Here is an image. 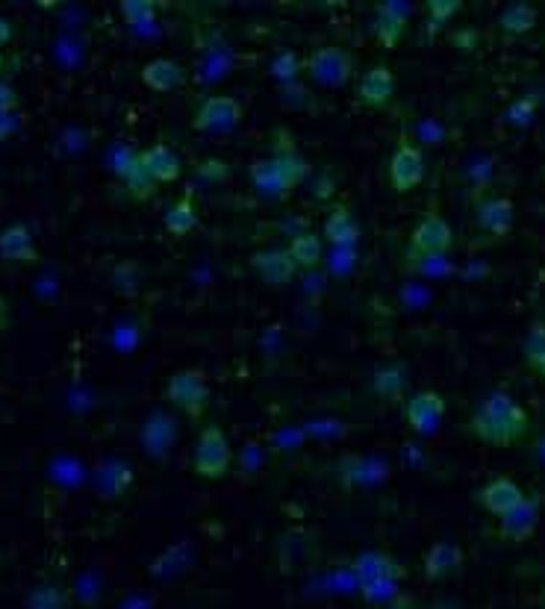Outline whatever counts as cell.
Instances as JSON below:
<instances>
[{"mask_svg": "<svg viewBox=\"0 0 545 609\" xmlns=\"http://www.w3.org/2000/svg\"><path fill=\"white\" fill-rule=\"evenodd\" d=\"M522 356L525 365L545 380V321H534L528 327V336L522 342Z\"/></svg>", "mask_w": 545, "mask_h": 609, "instance_id": "4316f807", "label": "cell"}, {"mask_svg": "<svg viewBox=\"0 0 545 609\" xmlns=\"http://www.w3.org/2000/svg\"><path fill=\"white\" fill-rule=\"evenodd\" d=\"M410 9L404 3H378L375 6V39L386 51H395L404 39Z\"/></svg>", "mask_w": 545, "mask_h": 609, "instance_id": "7c38bea8", "label": "cell"}, {"mask_svg": "<svg viewBox=\"0 0 545 609\" xmlns=\"http://www.w3.org/2000/svg\"><path fill=\"white\" fill-rule=\"evenodd\" d=\"M230 465H233V445L227 433L218 424H204L192 454V471L201 480H221L230 474Z\"/></svg>", "mask_w": 545, "mask_h": 609, "instance_id": "3957f363", "label": "cell"}, {"mask_svg": "<svg viewBox=\"0 0 545 609\" xmlns=\"http://www.w3.org/2000/svg\"><path fill=\"white\" fill-rule=\"evenodd\" d=\"M0 256L9 262H39V251L24 224H9L0 233Z\"/></svg>", "mask_w": 545, "mask_h": 609, "instance_id": "603a6c76", "label": "cell"}, {"mask_svg": "<svg viewBox=\"0 0 545 609\" xmlns=\"http://www.w3.org/2000/svg\"><path fill=\"white\" fill-rule=\"evenodd\" d=\"M9 39H12V24L6 18H0V48L9 45Z\"/></svg>", "mask_w": 545, "mask_h": 609, "instance_id": "f35d334b", "label": "cell"}, {"mask_svg": "<svg viewBox=\"0 0 545 609\" xmlns=\"http://www.w3.org/2000/svg\"><path fill=\"white\" fill-rule=\"evenodd\" d=\"M445 409H448V404H445V398L439 392H419V395L407 398L401 412H404V421H407L410 430L434 433L439 421L445 418Z\"/></svg>", "mask_w": 545, "mask_h": 609, "instance_id": "ba28073f", "label": "cell"}, {"mask_svg": "<svg viewBox=\"0 0 545 609\" xmlns=\"http://www.w3.org/2000/svg\"><path fill=\"white\" fill-rule=\"evenodd\" d=\"M121 15H124V21L130 24V27H139V24H151L154 18H157V3H151V0H124L121 6Z\"/></svg>", "mask_w": 545, "mask_h": 609, "instance_id": "d6a6232c", "label": "cell"}, {"mask_svg": "<svg viewBox=\"0 0 545 609\" xmlns=\"http://www.w3.org/2000/svg\"><path fill=\"white\" fill-rule=\"evenodd\" d=\"M0 71H3V53H0Z\"/></svg>", "mask_w": 545, "mask_h": 609, "instance_id": "60d3db41", "label": "cell"}, {"mask_svg": "<svg viewBox=\"0 0 545 609\" xmlns=\"http://www.w3.org/2000/svg\"><path fill=\"white\" fill-rule=\"evenodd\" d=\"M454 248V230L451 224L436 215L428 212L410 233V251L416 256H425V259H436V256H445Z\"/></svg>", "mask_w": 545, "mask_h": 609, "instance_id": "8992f818", "label": "cell"}, {"mask_svg": "<svg viewBox=\"0 0 545 609\" xmlns=\"http://www.w3.org/2000/svg\"><path fill=\"white\" fill-rule=\"evenodd\" d=\"M322 233H325V239L333 245V248H354V245L360 242V236H363L354 209L345 206V203L333 206V212L325 218Z\"/></svg>", "mask_w": 545, "mask_h": 609, "instance_id": "2e32d148", "label": "cell"}, {"mask_svg": "<svg viewBox=\"0 0 545 609\" xmlns=\"http://www.w3.org/2000/svg\"><path fill=\"white\" fill-rule=\"evenodd\" d=\"M537 6L534 3H525V0H516V3H507L498 15V27L507 33V36H525L537 27Z\"/></svg>", "mask_w": 545, "mask_h": 609, "instance_id": "cb8c5ba5", "label": "cell"}, {"mask_svg": "<svg viewBox=\"0 0 545 609\" xmlns=\"http://www.w3.org/2000/svg\"><path fill=\"white\" fill-rule=\"evenodd\" d=\"M269 159H272L274 171H277V177H280L286 195L295 192V189L310 177V162H307V156L298 153V148H295L292 142H289V145H274V153Z\"/></svg>", "mask_w": 545, "mask_h": 609, "instance_id": "4fadbf2b", "label": "cell"}, {"mask_svg": "<svg viewBox=\"0 0 545 609\" xmlns=\"http://www.w3.org/2000/svg\"><path fill=\"white\" fill-rule=\"evenodd\" d=\"M163 224L171 236L186 239V236H189V233L198 227V209H195V203L189 201V198L174 201L171 206H168V209H165Z\"/></svg>", "mask_w": 545, "mask_h": 609, "instance_id": "484cf974", "label": "cell"}, {"mask_svg": "<svg viewBox=\"0 0 545 609\" xmlns=\"http://www.w3.org/2000/svg\"><path fill=\"white\" fill-rule=\"evenodd\" d=\"M336 477H339V483L345 489H360V486L369 483V462L363 457L348 454V457H342L336 462Z\"/></svg>", "mask_w": 545, "mask_h": 609, "instance_id": "f546056e", "label": "cell"}, {"mask_svg": "<svg viewBox=\"0 0 545 609\" xmlns=\"http://www.w3.org/2000/svg\"><path fill=\"white\" fill-rule=\"evenodd\" d=\"M12 133H15V121H12V115H0V142L9 139Z\"/></svg>", "mask_w": 545, "mask_h": 609, "instance_id": "74e56055", "label": "cell"}, {"mask_svg": "<svg viewBox=\"0 0 545 609\" xmlns=\"http://www.w3.org/2000/svg\"><path fill=\"white\" fill-rule=\"evenodd\" d=\"M251 268L266 286H289L298 274V265L292 262L289 251H257L251 254Z\"/></svg>", "mask_w": 545, "mask_h": 609, "instance_id": "30bf717a", "label": "cell"}, {"mask_svg": "<svg viewBox=\"0 0 545 609\" xmlns=\"http://www.w3.org/2000/svg\"><path fill=\"white\" fill-rule=\"evenodd\" d=\"M513 221H516V209H513V201H507V198H490L478 206L481 230L495 239H504L513 230Z\"/></svg>", "mask_w": 545, "mask_h": 609, "instance_id": "44dd1931", "label": "cell"}, {"mask_svg": "<svg viewBox=\"0 0 545 609\" xmlns=\"http://www.w3.org/2000/svg\"><path fill=\"white\" fill-rule=\"evenodd\" d=\"M463 9V3L460 0H431L428 6H425V12H428V24H425V33L428 36H436L457 12Z\"/></svg>", "mask_w": 545, "mask_h": 609, "instance_id": "4dcf8cb0", "label": "cell"}, {"mask_svg": "<svg viewBox=\"0 0 545 609\" xmlns=\"http://www.w3.org/2000/svg\"><path fill=\"white\" fill-rule=\"evenodd\" d=\"M537 527H540V501L537 498H525L513 512L498 518V536L513 542V545L528 542L537 533Z\"/></svg>", "mask_w": 545, "mask_h": 609, "instance_id": "9c48e42d", "label": "cell"}, {"mask_svg": "<svg viewBox=\"0 0 545 609\" xmlns=\"http://www.w3.org/2000/svg\"><path fill=\"white\" fill-rule=\"evenodd\" d=\"M177 442V424L171 415L165 412H154L148 415L145 427H142V448L151 459H165L171 451V445Z\"/></svg>", "mask_w": 545, "mask_h": 609, "instance_id": "e0dca14e", "label": "cell"}, {"mask_svg": "<svg viewBox=\"0 0 545 609\" xmlns=\"http://www.w3.org/2000/svg\"><path fill=\"white\" fill-rule=\"evenodd\" d=\"M165 401L180 409L186 418L201 421L210 409V383L201 368H183L168 377L165 383Z\"/></svg>", "mask_w": 545, "mask_h": 609, "instance_id": "7a4b0ae2", "label": "cell"}, {"mask_svg": "<svg viewBox=\"0 0 545 609\" xmlns=\"http://www.w3.org/2000/svg\"><path fill=\"white\" fill-rule=\"evenodd\" d=\"M142 162H145V168H148L151 180H154V183H160V186L177 183V180H180V174H183L180 156L171 151L165 142H157V145H151L148 151H142Z\"/></svg>", "mask_w": 545, "mask_h": 609, "instance_id": "ffe728a7", "label": "cell"}, {"mask_svg": "<svg viewBox=\"0 0 545 609\" xmlns=\"http://www.w3.org/2000/svg\"><path fill=\"white\" fill-rule=\"evenodd\" d=\"M354 568H357V574H360V583H372V580H392V583H398V580L407 574L395 559L383 557V554L357 557Z\"/></svg>", "mask_w": 545, "mask_h": 609, "instance_id": "d4e9b609", "label": "cell"}, {"mask_svg": "<svg viewBox=\"0 0 545 609\" xmlns=\"http://www.w3.org/2000/svg\"><path fill=\"white\" fill-rule=\"evenodd\" d=\"M528 430H531L528 409L513 401L507 392H492L469 418V433L490 448H513L528 436Z\"/></svg>", "mask_w": 545, "mask_h": 609, "instance_id": "6da1fadb", "label": "cell"}, {"mask_svg": "<svg viewBox=\"0 0 545 609\" xmlns=\"http://www.w3.org/2000/svg\"><path fill=\"white\" fill-rule=\"evenodd\" d=\"M392 98H395V74H392V68L372 65L357 83V101L372 106V109H383Z\"/></svg>", "mask_w": 545, "mask_h": 609, "instance_id": "9a60e30c", "label": "cell"}, {"mask_svg": "<svg viewBox=\"0 0 545 609\" xmlns=\"http://www.w3.org/2000/svg\"><path fill=\"white\" fill-rule=\"evenodd\" d=\"M269 71H272L274 80L292 83V80H298V77L304 74V59L295 51H280L272 59V68H269Z\"/></svg>", "mask_w": 545, "mask_h": 609, "instance_id": "1f68e13d", "label": "cell"}, {"mask_svg": "<svg viewBox=\"0 0 545 609\" xmlns=\"http://www.w3.org/2000/svg\"><path fill=\"white\" fill-rule=\"evenodd\" d=\"M245 115V106L230 98V95H207L195 106L192 115V130L198 133H218V130H233Z\"/></svg>", "mask_w": 545, "mask_h": 609, "instance_id": "5b68a950", "label": "cell"}, {"mask_svg": "<svg viewBox=\"0 0 545 609\" xmlns=\"http://www.w3.org/2000/svg\"><path fill=\"white\" fill-rule=\"evenodd\" d=\"M304 74L319 86H345L354 74V56L339 45H322L304 59Z\"/></svg>", "mask_w": 545, "mask_h": 609, "instance_id": "277c9868", "label": "cell"}, {"mask_svg": "<svg viewBox=\"0 0 545 609\" xmlns=\"http://www.w3.org/2000/svg\"><path fill=\"white\" fill-rule=\"evenodd\" d=\"M27 607L30 609H65L68 607V598H65V592H62V589H56V586H39V589H33V592H30Z\"/></svg>", "mask_w": 545, "mask_h": 609, "instance_id": "836d02e7", "label": "cell"}, {"mask_svg": "<svg viewBox=\"0 0 545 609\" xmlns=\"http://www.w3.org/2000/svg\"><path fill=\"white\" fill-rule=\"evenodd\" d=\"M9 318H12V315H9V304L0 298V330H6V327H9Z\"/></svg>", "mask_w": 545, "mask_h": 609, "instance_id": "ab89813d", "label": "cell"}, {"mask_svg": "<svg viewBox=\"0 0 545 609\" xmlns=\"http://www.w3.org/2000/svg\"><path fill=\"white\" fill-rule=\"evenodd\" d=\"M410 389V368L407 362H386L372 374V392L383 404H398L407 398Z\"/></svg>", "mask_w": 545, "mask_h": 609, "instance_id": "5bb4252c", "label": "cell"}, {"mask_svg": "<svg viewBox=\"0 0 545 609\" xmlns=\"http://www.w3.org/2000/svg\"><path fill=\"white\" fill-rule=\"evenodd\" d=\"M118 174L127 186V192L136 198V201H148L154 192H157V183L151 180L145 162H142V151L139 153H124L121 162H118Z\"/></svg>", "mask_w": 545, "mask_h": 609, "instance_id": "d6986e66", "label": "cell"}, {"mask_svg": "<svg viewBox=\"0 0 545 609\" xmlns=\"http://www.w3.org/2000/svg\"><path fill=\"white\" fill-rule=\"evenodd\" d=\"M18 103H21L18 92L9 83H0V115H12L18 109Z\"/></svg>", "mask_w": 545, "mask_h": 609, "instance_id": "8d00e7d4", "label": "cell"}, {"mask_svg": "<svg viewBox=\"0 0 545 609\" xmlns=\"http://www.w3.org/2000/svg\"><path fill=\"white\" fill-rule=\"evenodd\" d=\"M289 256L298 268H316L322 262V239L316 233H298L289 242Z\"/></svg>", "mask_w": 545, "mask_h": 609, "instance_id": "83f0119b", "label": "cell"}, {"mask_svg": "<svg viewBox=\"0 0 545 609\" xmlns=\"http://www.w3.org/2000/svg\"><path fill=\"white\" fill-rule=\"evenodd\" d=\"M142 83L151 92H160V95L174 92V89H180L186 83V68L180 62H174V59H165V56L151 59V62L142 65Z\"/></svg>", "mask_w": 545, "mask_h": 609, "instance_id": "ac0fdd59", "label": "cell"}, {"mask_svg": "<svg viewBox=\"0 0 545 609\" xmlns=\"http://www.w3.org/2000/svg\"><path fill=\"white\" fill-rule=\"evenodd\" d=\"M537 109H540V101L534 95H525V98H519V101H513L507 106V121L513 127H528L534 121Z\"/></svg>", "mask_w": 545, "mask_h": 609, "instance_id": "e575fe53", "label": "cell"}, {"mask_svg": "<svg viewBox=\"0 0 545 609\" xmlns=\"http://www.w3.org/2000/svg\"><path fill=\"white\" fill-rule=\"evenodd\" d=\"M398 592V583L392 580H372V583H363V595L369 601H378V598H392Z\"/></svg>", "mask_w": 545, "mask_h": 609, "instance_id": "d590c367", "label": "cell"}, {"mask_svg": "<svg viewBox=\"0 0 545 609\" xmlns=\"http://www.w3.org/2000/svg\"><path fill=\"white\" fill-rule=\"evenodd\" d=\"M425 180V156L416 145L404 142L398 145L395 153L389 156V186L398 195H407L413 189H419V183Z\"/></svg>", "mask_w": 545, "mask_h": 609, "instance_id": "52a82bcc", "label": "cell"}, {"mask_svg": "<svg viewBox=\"0 0 545 609\" xmlns=\"http://www.w3.org/2000/svg\"><path fill=\"white\" fill-rule=\"evenodd\" d=\"M463 562V548L454 542H436L425 551L422 557V571L428 580H445L448 574H454Z\"/></svg>", "mask_w": 545, "mask_h": 609, "instance_id": "7402d4cb", "label": "cell"}, {"mask_svg": "<svg viewBox=\"0 0 545 609\" xmlns=\"http://www.w3.org/2000/svg\"><path fill=\"white\" fill-rule=\"evenodd\" d=\"M478 501H481V507L487 509L490 515L504 518L507 512H513V509L525 501V492H522V486H519L516 480H510V477H492L490 483L481 489Z\"/></svg>", "mask_w": 545, "mask_h": 609, "instance_id": "8fae6325", "label": "cell"}, {"mask_svg": "<svg viewBox=\"0 0 545 609\" xmlns=\"http://www.w3.org/2000/svg\"><path fill=\"white\" fill-rule=\"evenodd\" d=\"M248 177H251L257 192L272 195V198H286V189H283V183H280V177L274 171L272 159H254L251 168H248Z\"/></svg>", "mask_w": 545, "mask_h": 609, "instance_id": "f1b7e54d", "label": "cell"}]
</instances>
